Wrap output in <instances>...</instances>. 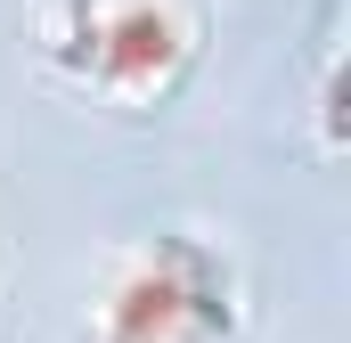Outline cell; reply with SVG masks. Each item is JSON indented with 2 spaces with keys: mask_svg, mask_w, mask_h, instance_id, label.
Returning <instances> with one entry per match:
<instances>
[{
  "mask_svg": "<svg viewBox=\"0 0 351 343\" xmlns=\"http://www.w3.org/2000/svg\"><path fill=\"white\" fill-rule=\"evenodd\" d=\"M106 343H229V278L188 246H164L114 286Z\"/></svg>",
  "mask_w": 351,
  "mask_h": 343,
  "instance_id": "6da1fadb",
  "label": "cell"
},
{
  "mask_svg": "<svg viewBox=\"0 0 351 343\" xmlns=\"http://www.w3.org/2000/svg\"><path fill=\"white\" fill-rule=\"evenodd\" d=\"M90 49L82 66L98 74V82H147L156 74V58H172L180 49V25L164 0H90V25H82Z\"/></svg>",
  "mask_w": 351,
  "mask_h": 343,
  "instance_id": "7a4b0ae2",
  "label": "cell"
}]
</instances>
